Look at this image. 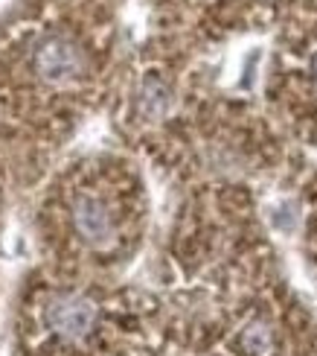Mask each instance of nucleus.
<instances>
[{"label":"nucleus","instance_id":"obj_5","mask_svg":"<svg viewBox=\"0 0 317 356\" xmlns=\"http://www.w3.org/2000/svg\"><path fill=\"white\" fill-rule=\"evenodd\" d=\"M241 345H245V350L250 356H262L268 348H271V330L265 327V324H250V327L241 333Z\"/></svg>","mask_w":317,"mask_h":356},{"label":"nucleus","instance_id":"obj_4","mask_svg":"<svg viewBox=\"0 0 317 356\" xmlns=\"http://www.w3.org/2000/svg\"><path fill=\"white\" fill-rule=\"evenodd\" d=\"M172 106H175V97H172L169 88H166V82H160L155 76L143 79L140 91H137V108H140L143 117H148V120H160V117H166L172 111Z\"/></svg>","mask_w":317,"mask_h":356},{"label":"nucleus","instance_id":"obj_1","mask_svg":"<svg viewBox=\"0 0 317 356\" xmlns=\"http://www.w3.org/2000/svg\"><path fill=\"white\" fill-rule=\"evenodd\" d=\"M44 318H47V327L55 336L67 339V342H79V339H85L90 333V327H94L96 307H94V301L82 298V295H58V298H53L47 304Z\"/></svg>","mask_w":317,"mask_h":356},{"label":"nucleus","instance_id":"obj_2","mask_svg":"<svg viewBox=\"0 0 317 356\" xmlns=\"http://www.w3.org/2000/svg\"><path fill=\"white\" fill-rule=\"evenodd\" d=\"M33 65H35V73L50 82V85H65L70 82L73 76H79L82 70V53L76 50V44L67 41V38H44L38 47H35V56H33Z\"/></svg>","mask_w":317,"mask_h":356},{"label":"nucleus","instance_id":"obj_3","mask_svg":"<svg viewBox=\"0 0 317 356\" xmlns=\"http://www.w3.org/2000/svg\"><path fill=\"white\" fill-rule=\"evenodd\" d=\"M73 225H76L79 236L90 245H108L111 234H114V222L111 213L99 199L94 196H82L73 204Z\"/></svg>","mask_w":317,"mask_h":356},{"label":"nucleus","instance_id":"obj_6","mask_svg":"<svg viewBox=\"0 0 317 356\" xmlns=\"http://www.w3.org/2000/svg\"><path fill=\"white\" fill-rule=\"evenodd\" d=\"M314 79H317V56H314Z\"/></svg>","mask_w":317,"mask_h":356}]
</instances>
